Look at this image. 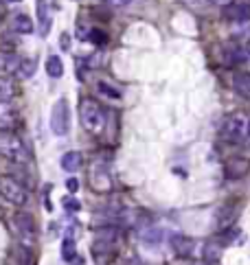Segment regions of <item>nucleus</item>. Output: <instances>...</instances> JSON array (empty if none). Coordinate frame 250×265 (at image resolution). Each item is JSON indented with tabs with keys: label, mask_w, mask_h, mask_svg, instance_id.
Wrapping results in <instances>:
<instances>
[{
	"label": "nucleus",
	"mask_w": 250,
	"mask_h": 265,
	"mask_svg": "<svg viewBox=\"0 0 250 265\" xmlns=\"http://www.w3.org/2000/svg\"><path fill=\"white\" fill-rule=\"evenodd\" d=\"M79 118L90 134H101L105 127V112L95 99H81L79 103Z\"/></svg>",
	"instance_id": "1"
},
{
	"label": "nucleus",
	"mask_w": 250,
	"mask_h": 265,
	"mask_svg": "<svg viewBox=\"0 0 250 265\" xmlns=\"http://www.w3.org/2000/svg\"><path fill=\"white\" fill-rule=\"evenodd\" d=\"M0 154L13 162H22V164L31 160V154L26 149V145L22 143V138H18L11 131H0Z\"/></svg>",
	"instance_id": "2"
},
{
	"label": "nucleus",
	"mask_w": 250,
	"mask_h": 265,
	"mask_svg": "<svg viewBox=\"0 0 250 265\" xmlns=\"http://www.w3.org/2000/svg\"><path fill=\"white\" fill-rule=\"evenodd\" d=\"M70 129V110L66 99H57L51 110V131L55 136H66Z\"/></svg>",
	"instance_id": "3"
},
{
	"label": "nucleus",
	"mask_w": 250,
	"mask_h": 265,
	"mask_svg": "<svg viewBox=\"0 0 250 265\" xmlns=\"http://www.w3.org/2000/svg\"><path fill=\"white\" fill-rule=\"evenodd\" d=\"M243 131H246V118H243V114H228L220 123V138L226 143L241 141Z\"/></svg>",
	"instance_id": "4"
},
{
	"label": "nucleus",
	"mask_w": 250,
	"mask_h": 265,
	"mask_svg": "<svg viewBox=\"0 0 250 265\" xmlns=\"http://www.w3.org/2000/svg\"><path fill=\"white\" fill-rule=\"evenodd\" d=\"M0 195H3L7 202L16 204V206H24L26 200H29L26 189L16 180V178H9V175L0 178Z\"/></svg>",
	"instance_id": "5"
},
{
	"label": "nucleus",
	"mask_w": 250,
	"mask_h": 265,
	"mask_svg": "<svg viewBox=\"0 0 250 265\" xmlns=\"http://www.w3.org/2000/svg\"><path fill=\"white\" fill-rule=\"evenodd\" d=\"M224 55H226L228 64L246 62V59L250 57V39L237 37V39H233V42H228L226 46H224Z\"/></svg>",
	"instance_id": "6"
},
{
	"label": "nucleus",
	"mask_w": 250,
	"mask_h": 265,
	"mask_svg": "<svg viewBox=\"0 0 250 265\" xmlns=\"http://www.w3.org/2000/svg\"><path fill=\"white\" fill-rule=\"evenodd\" d=\"M13 224V230L18 233V239L24 243V246H31L35 241V228H33V219L26 213H18L16 217L11 219Z\"/></svg>",
	"instance_id": "7"
},
{
	"label": "nucleus",
	"mask_w": 250,
	"mask_h": 265,
	"mask_svg": "<svg viewBox=\"0 0 250 265\" xmlns=\"http://www.w3.org/2000/svg\"><path fill=\"white\" fill-rule=\"evenodd\" d=\"M169 246H171V250H174L178 256H189L195 250V241L191 239V237H187V235L176 233V235L169 237Z\"/></svg>",
	"instance_id": "8"
},
{
	"label": "nucleus",
	"mask_w": 250,
	"mask_h": 265,
	"mask_svg": "<svg viewBox=\"0 0 250 265\" xmlns=\"http://www.w3.org/2000/svg\"><path fill=\"white\" fill-rule=\"evenodd\" d=\"M226 18L235 20V22H246L250 18V3L248 0H233L230 5H226Z\"/></svg>",
	"instance_id": "9"
},
{
	"label": "nucleus",
	"mask_w": 250,
	"mask_h": 265,
	"mask_svg": "<svg viewBox=\"0 0 250 265\" xmlns=\"http://www.w3.org/2000/svg\"><path fill=\"white\" fill-rule=\"evenodd\" d=\"M250 171V162L243 160V158H233V160L226 162V169H224V173H226L228 180H239Z\"/></svg>",
	"instance_id": "10"
},
{
	"label": "nucleus",
	"mask_w": 250,
	"mask_h": 265,
	"mask_svg": "<svg viewBox=\"0 0 250 265\" xmlns=\"http://www.w3.org/2000/svg\"><path fill=\"white\" fill-rule=\"evenodd\" d=\"M18 123V112L11 105L0 103V131H11Z\"/></svg>",
	"instance_id": "11"
},
{
	"label": "nucleus",
	"mask_w": 250,
	"mask_h": 265,
	"mask_svg": "<svg viewBox=\"0 0 250 265\" xmlns=\"http://www.w3.org/2000/svg\"><path fill=\"white\" fill-rule=\"evenodd\" d=\"M20 68V57L13 53H0V75H16Z\"/></svg>",
	"instance_id": "12"
},
{
	"label": "nucleus",
	"mask_w": 250,
	"mask_h": 265,
	"mask_svg": "<svg viewBox=\"0 0 250 265\" xmlns=\"http://www.w3.org/2000/svg\"><path fill=\"white\" fill-rule=\"evenodd\" d=\"M233 88L239 97L250 101V72H237L233 77Z\"/></svg>",
	"instance_id": "13"
},
{
	"label": "nucleus",
	"mask_w": 250,
	"mask_h": 265,
	"mask_svg": "<svg viewBox=\"0 0 250 265\" xmlns=\"http://www.w3.org/2000/svg\"><path fill=\"white\" fill-rule=\"evenodd\" d=\"M237 208H239V206H235V202L226 204V206L217 213V226H220V228H228L230 224L237 219Z\"/></svg>",
	"instance_id": "14"
},
{
	"label": "nucleus",
	"mask_w": 250,
	"mask_h": 265,
	"mask_svg": "<svg viewBox=\"0 0 250 265\" xmlns=\"http://www.w3.org/2000/svg\"><path fill=\"white\" fill-rule=\"evenodd\" d=\"M11 29L16 33H22V35H26V33H33V29H35V24H33V20L29 16H24V13H20V16L13 18L11 22Z\"/></svg>",
	"instance_id": "15"
},
{
	"label": "nucleus",
	"mask_w": 250,
	"mask_h": 265,
	"mask_svg": "<svg viewBox=\"0 0 250 265\" xmlns=\"http://www.w3.org/2000/svg\"><path fill=\"white\" fill-rule=\"evenodd\" d=\"M81 162H84V158H81V154H79V151H68V154L62 156V169L68 171V173L77 171L79 167H81Z\"/></svg>",
	"instance_id": "16"
},
{
	"label": "nucleus",
	"mask_w": 250,
	"mask_h": 265,
	"mask_svg": "<svg viewBox=\"0 0 250 265\" xmlns=\"http://www.w3.org/2000/svg\"><path fill=\"white\" fill-rule=\"evenodd\" d=\"M92 187L97 191H108L110 189V180H108V173L103 171L101 164L92 167Z\"/></svg>",
	"instance_id": "17"
},
{
	"label": "nucleus",
	"mask_w": 250,
	"mask_h": 265,
	"mask_svg": "<svg viewBox=\"0 0 250 265\" xmlns=\"http://www.w3.org/2000/svg\"><path fill=\"white\" fill-rule=\"evenodd\" d=\"M46 72H49V77H53V79H59L64 75V64L57 55H51L46 59Z\"/></svg>",
	"instance_id": "18"
},
{
	"label": "nucleus",
	"mask_w": 250,
	"mask_h": 265,
	"mask_svg": "<svg viewBox=\"0 0 250 265\" xmlns=\"http://www.w3.org/2000/svg\"><path fill=\"white\" fill-rule=\"evenodd\" d=\"M37 18H39V33L46 35V33H49V26H51V18H49V13H46L44 0H37Z\"/></svg>",
	"instance_id": "19"
},
{
	"label": "nucleus",
	"mask_w": 250,
	"mask_h": 265,
	"mask_svg": "<svg viewBox=\"0 0 250 265\" xmlns=\"http://www.w3.org/2000/svg\"><path fill=\"white\" fill-rule=\"evenodd\" d=\"M13 95H16V85H13L9 79L0 77V103H7Z\"/></svg>",
	"instance_id": "20"
},
{
	"label": "nucleus",
	"mask_w": 250,
	"mask_h": 265,
	"mask_svg": "<svg viewBox=\"0 0 250 265\" xmlns=\"http://www.w3.org/2000/svg\"><path fill=\"white\" fill-rule=\"evenodd\" d=\"M97 90L101 92L103 97H108V99H121V92H118L114 85H110V83H105V81H97Z\"/></svg>",
	"instance_id": "21"
},
{
	"label": "nucleus",
	"mask_w": 250,
	"mask_h": 265,
	"mask_svg": "<svg viewBox=\"0 0 250 265\" xmlns=\"http://www.w3.org/2000/svg\"><path fill=\"white\" fill-rule=\"evenodd\" d=\"M35 68H37L35 59H20L18 75H22V77H31V75H35Z\"/></svg>",
	"instance_id": "22"
},
{
	"label": "nucleus",
	"mask_w": 250,
	"mask_h": 265,
	"mask_svg": "<svg viewBox=\"0 0 250 265\" xmlns=\"http://www.w3.org/2000/svg\"><path fill=\"white\" fill-rule=\"evenodd\" d=\"M62 259L64 261L75 259V241H72V239H64V243H62Z\"/></svg>",
	"instance_id": "23"
},
{
	"label": "nucleus",
	"mask_w": 250,
	"mask_h": 265,
	"mask_svg": "<svg viewBox=\"0 0 250 265\" xmlns=\"http://www.w3.org/2000/svg\"><path fill=\"white\" fill-rule=\"evenodd\" d=\"M204 259H206V263H217L220 261V248L209 243V246L204 248Z\"/></svg>",
	"instance_id": "24"
},
{
	"label": "nucleus",
	"mask_w": 250,
	"mask_h": 265,
	"mask_svg": "<svg viewBox=\"0 0 250 265\" xmlns=\"http://www.w3.org/2000/svg\"><path fill=\"white\" fill-rule=\"evenodd\" d=\"M88 39L92 44H97V46H103L105 42H108V35L101 31V29H92L90 33H88Z\"/></svg>",
	"instance_id": "25"
},
{
	"label": "nucleus",
	"mask_w": 250,
	"mask_h": 265,
	"mask_svg": "<svg viewBox=\"0 0 250 265\" xmlns=\"http://www.w3.org/2000/svg\"><path fill=\"white\" fill-rule=\"evenodd\" d=\"M64 208L70 210V213H77V210L81 208V204H79L75 197H66V200H64Z\"/></svg>",
	"instance_id": "26"
},
{
	"label": "nucleus",
	"mask_w": 250,
	"mask_h": 265,
	"mask_svg": "<svg viewBox=\"0 0 250 265\" xmlns=\"http://www.w3.org/2000/svg\"><path fill=\"white\" fill-rule=\"evenodd\" d=\"M145 233H147V230H145ZM158 239H160V233H158V230H149L147 235H143V241L145 243H156Z\"/></svg>",
	"instance_id": "27"
},
{
	"label": "nucleus",
	"mask_w": 250,
	"mask_h": 265,
	"mask_svg": "<svg viewBox=\"0 0 250 265\" xmlns=\"http://www.w3.org/2000/svg\"><path fill=\"white\" fill-rule=\"evenodd\" d=\"M66 189H68L70 193H77V191H79V180H77V178H68V180H66Z\"/></svg>",
	"instance_id": "28"
},
{
	"label": "nucleus",
	"mask_w": 250,
	"mask_h": 265,
	"mask_svg": "<svg viewBox=\"0 0 250 265\" xmlns=\"http://www.w3.org/2000/svg\"><path fill=\"white\" fill-rule=\"evenodd\" d=\"M110 7H125V5H130L132 0H105Z\"/></svg>",
	"instance_id": "29"
},
{
	"label": "nucleus",
	"mask_w": 250,
	"mask_h": 265,
	"mask_svg": "<svg viewBox=\"0 0 250 265\" xmlns=\"http://www.w3.org/2000/svg\"><path fill=\"white\" fill-rule=\"evenodd\" d=\"M68 46H70V37H68V33H62V49H64V51H68Z\"/></svg>",
	"instance_id": "30"
},
{
	"label": "nucleus",
	"mask_w": 250,
	"mask_h": 265,
	"mask_svg": "<svg viewBox=\"0 0 250 265\" xmlns=\"http://www.w3.org/2000/svg\"><path fill=\"white\" fill-rule=\"evenodd\" d=\"M211 3H213V5H224V7H226V5L233 3V0H211Z\"/></svg>",
	"instance_id": "31"
},
{
	"label": "nucleus",
	"mask_w": 250,
	"mask_h": 265,
	"mask_svg": "<svg viewBox=\"0 0 250 265\" xmlns=\"http://www.w3.org/2000/svg\"><path fill=\"white\" fill-rule=\"evenodd\" d=\"M246 131H248V134H250V121L246 123Z\"/></svg>",
	"instance_id": "32"
},
{
	"label": "nucleus",
	"mask_w": 250,
	"mask_h": 265,
	"mask_svg": "<svg viewBox=\"0 0 250 265\" xmlns=\"http://www.w3.org/2000/svg\"><path fill=\"white\" fill-rule=\"evenodd\" d=\"M11 3H22V0H11Z\"/></svg>",
	"instance_id": "33"
}]
</instances>
